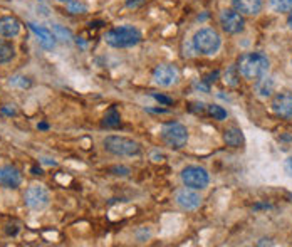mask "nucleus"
I'll list each match as a JSON object with an SVG mask.
<instances>
[{
    "mask_svg": "<svg viewBox=\"0 0 292 247\" xmlns=\"http://www.w3.org/2000/svg\"><path fill=\"white\" fill-rule=\"evenodd\" d=\"M270 67L269 57L262 52H245L237 61L239 74L247 81H257L267 74Z\"/></svg>",
    "mask_w": 292,
    "mask_h": 247,
    "instance_id": "f257e3e1",
    "label": "nucleus"
},
{
    "mask_svg": "<svg viewBox=\"0 0 292 247\" xmlns=\"http://www.w3.org/2000/svg\"><path fill=\"white\" fill-rule=\"evenodd\" d=\"M104 41L114 49H126L141 42V32L133 26H120L108 31L104 34Z\"/></svg>",
    "mask_w": 292,
    "mask_h": 247,
    "instance_id": "f03ea898",
    "label": "nucleus"
},
{
    "mask_svg": "<svg viewBox=\"0 0 292 247\" xmlns=\"http://www.w3.org/2000/svg\"><path fill=\"white\" fill-rule=\"evenodd\" d=\"M222 41H220V35L215 29L212 27H203L200 31L195 32L193 35V47L197 52L203 56H214L218 52Z\"/></svg>",
    "mask_w": 292,
    "mask_h": 247,
    "instance_id": "7ed1b4c3",
    "label": "nucleus"
},
{
    "mask_svg": "<svg viewBox=\"0 0 292 247\" xmlns=\"http://www.w3.org/2000/svg\"><path fill=\"white\" fill-rule=\"evenodd\" d=\"M103 146L106 152L113 153L118 156H136L141 148H139V143L135 141L131 138L126 137H106L103 139Z\"/></svg>",
    "mask_w": 292,
    "mask_h": 247,
    "instance_id": "20e7f679",
    "label": "nucleus"
},
{
    "mask_svg": "<svg viewBox=\"0 0 292 247\" xmlns=\"http://www.w3.org/2000/svg\"><path fill=\"white\" fill-rule=\"evenodd\" d=\"M161 139L167 143L171 148H183L188 141V130H186L185 124L178 123V121H171L167 123L161 128Z\"/></svg>",
    "mask_w": 292,
    "mask_h": 247,
    "instance_id": "39448f33",
    "label": "nucleus"
},
{
    "mask_svg": "<svg viewBox=\"0 0 292 247\" xmlns=\"http://www.w3.org/2000/svg\"><path fill=\"white\" fill-rule=\"evenodd\" d=\"M182 182L185 184V187L203 190L210 184V175L205 168L197 167V165H188L182 170Z\"/></svg>",
    "mask_w": 292,
    "mask_h": 247,
    "instance_id": "423d86ee",
    "label": "nucleus"
},
{
    "mask_svg": "<svg viewBox=\"0 0 292 247\" xmlns=\"http://www.w3.org/2000/svg\"><path fill=\"white\" fill-rule=\"evenodd\" d=\"M25 205L32 210H44L50 203V195L44 185H31L24 195Z\"/></svg>",
    "mask_w": 292,
    "mask_h": 247,
    "instance_id": "0eeeda50",
    "label": "nucleus"
},
{
    "mask_svg": "<svg viewBox=\"0 0 292 247\" xmlns=\"http://www.w3.org/2000/svg\"><path fill=\"white\" fill-rule=\"evenodd\" d=\"M218 20H220V26H222V29L227 32V34L235 35V34H240V32L245 29L244 15L237 12V10H232V9L222 10Z\"/></svg>",
    "mask_w": 292,
    "mask_h": 247,
    "instance_id": "6e6552de",
    "label": "nucleus"
},
{
    "mask_svg": "<svg viewBox=\"0 0 292 247\" xmlns=\"http://www.w3.org/2000/svg\"><path fill=\"white\" fill-rule=\"evenodd\" d=\"M178 76H180L178 69L173 64H160L153 71V79L161 88H170V86H173L178 81Z\"/></svg>",
    "mask_w": 292,
    "mask_h": 247,
    "instance_id": "1a4fd4ad",
    "label": "nucleus"
},
{
    "mask_svg": "<svg viewBox=\"0 0 292 247\" xmlns=\"http://www.w3.org/2000/svg\"><path fill=\"white\" fill-rule=\"evenodd\" d=\"M175 202L178 203L183 210H197L201 203V197L195 188L185 187V188H180V190L175 193Z\"/></svg>",
    "mask_w": 292,
    "mask_h": 247,
    "instance_id": "9d476101",
    "label": "nucleus"
},
{
    "mask_svg": "<svg viewBox=\"0 0 292 247\" xmlns=\"http://www.w3.org/2000/svg\"><path fill=\"white\" fill-rule=\"evenodd\" d=\"M270 109L280 118H292V93H277L270 103Z\"/></svg>",
    "mask_w": 292,
    "mask_h": 247,
    "instance_id": "9b49d317",
    "label": "nucleus"
},
{
    "mask_svg": "<svg viewBox=\"0 0 292 247\" xmlns=\"http://www.w3.org/2000/svg\"><path fill=\"white\" fill-rule=\"evenodd\" d=\"M22 184V173L14 165H3L0 167V187L3 188H17Z\"/></svg>",
    "mask_w": 292,
    "mask_h": 247,
    "instance_id": "f8f14e48",
    "label": "nucleus"
},
{
    "mask_svg": "<svg viewBox=\"0 0 292 247\" xmlns=\"http://www.w3.org/2000/svg\"><path fill=\"white\" fill-rule=\"evenodd\" d=\"M27 26L35 35H37L39 44H41L46 51H50V49L54 47V44H56V37H54V34L49 31V29H46L42 26H37V24H34V22H29Z\"/></svg>",
    "mask_w": 292,
    "mask_h": 247,
    "instance_id": "ddd939ff",
    "label": "nucleus"
},
{
    "mask_svg": "<svg viewBox=\"0 0 292 247\" xmlns=\"http://www.w3.org/2000/svg\"><path fill=\"white\" fill-rule=\"evenodd\" d=\"M262 0H232L233 9L242 15H257L262 10Z\"/></svg>",
    "mask_w": 292,
    "mask_h": 247,
    "instance_id": "4468645a",
    "label": "nucleus"
},
{
    "mask_svg": "<svg viewBox=\"0 0 292 247\" xmlns=\"http://www.w3.org/2000/svg\"><path fill=\"white\" fill-rule=\"evenodd\" d=\"M20 32V22L12 15L0 17V35L5 39H12L19 35Z\"/></svg>",
    "mask_w": 292,
    "mask_h": 247,
    "instance_id": "2eb2a0df",
    "label": "nucleus"
},
{
    "mask_svg": "<svg viewBox=\"0 0 292 247\" xmlns=\"http://www.w3.org/2000/svg\"><path fill=\"white\" fill-rule=\"evenodd\" d=\"M223 141H225L229 146H232V148H240V146H244L245 138H244L242 130L237 126L227 128V130L223 131Z\"/></svg>",
    "mask_w": 292,
    "mask_h": 247,
    "instance_id": "dca6fc26",
    "label": "nucleus"
},
{
    "mask_svg": "<svg viewBox=\"0 0 292 247\" xmlns=\"http://www.w3.org/2000/svg\"><path fill=\"white\" fill-rule=\"evenodd\" d=\"M15 56V47L10 41L0 39V64L10 62Z\"/></svg>",
    "mask_w": 292,
    "mask_h": 247,
    "instance_id": "f3484780",
    "label": "nucleus"
},
{
    "mask_svg": "<svg viewBox=\"0 0 292 247\" xmlns=\"http://www.w3.org/2000/svg\"><path fill=\"white\" fill-rule=\"evenodd\" d=\"M274 79H270V77H261V79H257V93L259 96H262V98H267L274 93Z\"/></svg>",
    "mask_w": 292,
    "mask_h": 247,
    "instance_id": "a211bd4d",
    "label": "nucleus"
},
{
    "mask_svg": "<svg viewBox=\"0 0 292 247\" xmlns=\"http://www.w3.org/2000/svg\"><path fill=\"white\" fill-rule=\"evenodd\" d=\"M120 123H121L120 113H118V111L114 109V108H109V109H108L106 114H104V118H103V124H104V126H108V128H116V126H120Z\"/></svg>",
    "mask_w": 292,
    "mask_h": 247,
    "instance_id": "6ab92c4d",
    "label": "nucleus"
},
{
    "mask_svg": "<svg viewBox=\"0 0 292 247\" xmlns=\"http://www.w3.org/2000/svg\"><path fill=\"white\" fill-rule=\"evenodd\" d=\"M269 3L272 7V10H276L279 14L289 12L292 9V0H269Z\"/></svg>",
    "mask_w": 292,
    "mask_h": 247,
    "instance_id": "aec40b11",
    "label": "nucleus"
},
{
    "mask_svg": "<svg viewBox=\"0 0 292 247\" xmlns=\"http://www.w3.org/2000/svg\"><path fill=\"white\" fill-rule=\"evenodd\" d=\"M52 34H54V37H56V39H61V41H64V42H69L71 39H73V34H71V31L64 29L62 26H59V24L52 26Z\"/></svg>",
    "mask_w": 292,
    "mask_h": 247,
    "instance_id": "412c9836",
    "label": "nucleus"
},
{
    "mask_svg": "<svg viewBox=\"0 0 292 247\" xmlns=\"http://www.w3.org/2000/svg\"><path fill=\"white\" fill-rule=\"evenodd\" d=\"M239 77H240V74H239L237 66H232V67H229V69L225 71V76H223V79H225V82L229 86H237V84H239Z\"/></svg>",
    "mask_w": 292,
    "mask_h": 247,
    "instance_id": "4be33fe9",
    "label": "nucleus"
},
{
    "mask_svg": "<svg viewBox=\"0 0 292 247\" xmlns=\"http://www.w3.org/2000/svg\"><path fill=\"white\" fill-rule=\"evenodd\" d=\"M208 114H210L214 120H218V121H222V120H225L227 118V111L222 108V106H218V105H208Z\"/></svg>",
    "mask_w": 292,
    "mask_h": 247,
    "instance_id": "5701e85b",
    "label": "nucleus"
},
{
    "mask_svg": "<svg viewBox=\"0 0 292 247\" xmlns=\"http://www.w3.org/2000/svg\"><path fill=\"white\" fill-rule=\"evenodd\" d=\"M67 10L71 14H86L88 5L84 2H79V0H71V2H67Z\"/></svg>",
    "mask_w": 292,
    "mask_h": 247,
    "instance_id": "b1692460",
    "label": "nucleus"
},
{
    "mask_svg": "<svg viewBox=\"0 0 292 247\" xmlns=\"http://www.w3.org/2000/svg\"><path fill=\"white\" fill-rule=\"evenodd\" d=\"M10 84H14V86H20V88H27V86H31V81L27 79V77H12L10 79Z\"/></svg>",
    "mask_w": 292,
    "mask_h": 247,
    "instance_id": "393cba45",
    "label": "nucleus"
},
{
    "mask_svg": "<svg viewBox=\"0 0 292 247\" xmlns=\"http://www.w3.org/2000/svg\"><path fill=\"white\" fill-rule=\"evenodd\" d=\"M151 96H153V98L154 99H156V101L158 103H161V105H171V103H173V99L171 98H168V96H163V94H156V93H153V94H151Z\"/></svg>",
    "mask_w": 292,
    "mask_h": 247,
    "instance_id": "a878e982",
    "label": "nucleus"
},
{
    "mask_svg": "<svg viewBox=\"0 0 292 247\" xmlns=\"http://www.w3.org/2000/svg\"><path fill=\"white\" fill-rule=\"evenodd\" d=\"M113 171H114V175H123V177H126V175L129 173V168H126V167H114Z\"/></svg>",
    "mask_w": 292,
    "mask_h": 247,
    "instance_id": "bb28decb",
    "label": "nucleus"
},
{
    "mask_svg": "<svg viewBox=\"0 0 292 247\" xmlns=\"http://www.w3.org/2000/svg\"><path fill=\"white\" fill-rule=\"evenodd\" d=\"M284 167H286V171H287V173H289L291 177H292V158H287L286 163H284Z\"/></svg>",
    "mask_w": 292,
    "mask_h": 247,
    "instance_id": "cd10ccee",
    "label": "nucleus"
},
{
    "mask_svg": "<svg viewBox=\"0 0 292 247\" xmlns=\"http://www.w3.org/2000/svg\"><path fill=\"white\" fill-rule=\"evenodd\" d=\"M2 113H5V114H15V109H10V108H2Z\"/></svg>",
    "mask_w": 292,
    "mask_h": 247,
    "instance_id": "c85d7f7f",
    "label": "nucleus"
},
{
    "mask_svg": "<svg viewBox=\"0 0 292 247\" xmlns=\"http://www.w3.org/2000/svg\"><path fill=\"white\" fill-rule=\"evenodd\" d=\"M287 26L292 29V9L289 10V17H287Z\"/></svg>",
    "mask_w": 292,
    "mask_h": 247,
    "instance_id": "c756f323",
    "label": "nucleus"
},
{
    "mask_svg": "<svg viewBox=\"0 0 292 247\" xmlns=\"http://www.w3.org/2000/svg\"><path fill=\"white\" fill-rule=\"evenodd\" d=\"M32 173H34V175H41L42 170H41V168H37V167H32Z\"/></svg>",
    "mask_w": 292,
    "mask_h": 247,
    "instance_id": "7c9ffc66",
    "label": "nucleus"
},
{
    "mask_svg": "<svg viewBox=\"0 0 292 247\" xmlns=\"http://www.w3.org/2000/svg\"><path fill=\"white\" fill-rule=\"evenodd\" d=\"M37 128H39V130H47L49 126H47V124H46V123H41V124H39Z\"/></svg>",
    "mask_w": 292,
    "mask_h": 247,
    "instance_id": "2f4dec72",
    "label": "nucleus"
},
{
    "mask_svg": "<svg viewBox=\"0 0 292 247\" xmlns=\"http://www.w3.org/2000/svg\"><path fill=\"white\" fill-rule=\"evenodd\" d=\"M264 244H265V239H262V241L259 242V246H264ZM267 244H269V246H272V242H267Z\"/></svg>",
    "mask_w": 292,
    "mask_h": 247,
    "instance_id": "473e14b6",
    "label": "nucleus"
},
{
    "mask_svg": "<svg viewBox=\"0 0 292 247\" xmlns=\"http://www.w3.org/2000/svg\"><path fill=\"white\" fill-rule=\"evenodd\" d=\"M57 2H66L67 3V2H71V0H57Z\"/></svg>",
    "mask_w": 292,
    "mask_h": 247,
    "instance_id": "72a5a7b5",
    "label": "nucleus"
}]
</instances>
